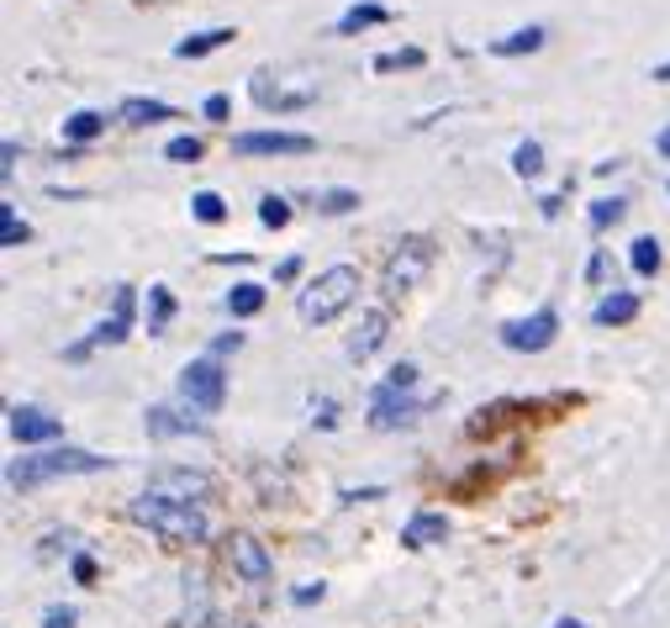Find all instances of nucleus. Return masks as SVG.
Segmentation results:
<instances>
[{"label":"nucleus","instance_id":"obj_37","mask_svg":"<svg viewBox=\"0 0 670 628\" xmlns=\"http://www.w3.org/2000/svg\"><path fill=\"white\" fill-rule=\"evenodd\" d=\"M42 628H75V607H48V613H42Z\"/></svg>","mask_w":670,"mask_h":628},{"label":"nucleus","instance_id":"obj_35","mask_svg":"<svg viewBox=\"0 0 670 628\" xmlns=\"http://www.w3.org/2000/svg\"><path fill=\"white\" fill-rule=\"evenodd\" d=\"M301 106H312V90H280L275 112H301Z\"/></svg>","mask_w":670,"mask_h":628},{"label":"nucleus","instance_id":"obj_25","mask_svg":"<svg viewBox=\"0 0 670 628\" xmlns=\"http://www.w3.org/2000/svg\"><path fill=\"white\" fill-rule=\"evenodd\" d=\"M27 238H33V228H27V222L16 217V206L5 201V206H0V248H22Z\"/></svg>","mask_w":670,"mask_h":628},{"label":"nucleus","instance_id":"obj_3","mask_svg":"<svg viewBox=\"0 0 670 628\" xmlns=\"http://www.w3.org/2000/svg\"><path fill=\"white\" fill-rule=\"evenodd\" d=\"M355 302H359V270L355 265H333V270H322L296 296V312H301V322H333L338 312H349Z\"/></svg>","mask_w":670,"mask_h":628},{"label":"nucleus","instance_id":"obj_24","mask_svg":"<svg viewBox=\"0 0 670 628\" xmlns=\"http://www.w3.org/2000/svg\"><path fill=\"white\" fill-rule=\"evenodd\" d=\"M175 317V291L169 285H149V333H164Z\"/></svg>","mask_w":670,"mask_h":628},{"label":"nucleus","instance_id":"obj_46","mask_svg":"<svg viewBox=\"0 0 670 628\" xmlns=\"http://www.w3.org/2000/svg\"><path fill=\"white\" fill-rule=\"evenodd\" d=\"M217 628H259V624H217Z\"/></svg>","mask_w":670,"mask_h":628},{"label":"nucleus","instance_id":"obj_4","mask_svg":"<svg viewBox=\"0 0 670 628\" xmlns=\"http://www.w3.org/2000/svg\"><path fill=\"white\" fill-rule=\"evenodd\" d=\"M180 401L191 412H222V401H228V370H222L217 354H201V359H191L180 370Z\"/></svg>","mask_w":670,"mask_h":628},{"label":"nucleus","instance_id":"obj_28","mask_svg":"<svg viewBox=\"0 0 670 628\" xmlns=\"http://www.w3.org/2000/svg\"><path fill=\"white\" fill-rule=\"evenodd\" d=\"M513 169L523 175V180L544 175V149H539V143H517V149H513Z\"/></svg>","mask_w":670,"mask_h":628},{"label":"nucleus","instance_id":"obj_31","mask_svg":"<svg viewBox=\"0 0 670 628\" xmlns=\"http://www.w3.org/2000/svg\"><path fill=\"white\" fill-rule=\"evenodd\" d=\"M259 222H265V228H285V222H291V201H285V196H265V201H259Z\"/></svg>","mask_w":670,"mask_h":628},{"label":"nucleus","instance_id":"obj_16","mask_svg":"<svg viewBox=\"0 0 670 628\" xmlns=\"http://www.w3.org/2000/svg\"><path fill=\"white\" fill-rule=\"evenodd\" d=\"M633 317H639V296H633V291H613V296L596 302L592 322L596 328H623V322H633Z\"/></svg>","mask_w":670,"mask_h":628},{"label":"nucleus","instance_id":"obj_11","mask_svg":"<svg viewBox=\"0 0 670 628\" xmlns=\"http://www.w3.org/2000/svg\"><path fill=\"white\" fill-rule=\"evenodd\" d=\"M386 333H391V312H386V307H370V312H359L355 333H349V359H370V354L386 344Z\"/></svg>","mask_w":670,"mask_h":628},{"label":"nucleus","instance_id":"obj_32","mask_svg":"<svg viewBox=\"0 0 670 628\" xmlns=\"http://www.w3.org/2000/svg\"><path fill=\"white\" fill-rule=\"evenodd\" d=\"M201 154H206L201 138H169V149H164V158H175V164H196Z\"/></svg>","mask_w":670,"mask_h":628},{"label":"nucleus","instance_id":"obj_17","mask_svg":"<svg viewBox=\"0 0 670 628\" xmlns=\"http://www.w3.org/2000/svg\"><path fill=\"white\" fill-rule=\"evenodd\" d=\"M180 433H206V423L175 412V407H149V438H180Z\"/></svg>","mask_w":670,"mask_h":628},{"label":"nucleus","instance_id":"obj_43","mask_svg":"<svg viewBox=\"0 0 670 628\" xmlns=\"http://www.w3.org/2000/svg\"><path fill=\"white\" fill-rule=\"evenodd\" d=\"M655 149H660V154L670 158V127H666V132H660V138H655Z\"/></svg>","mask_w":670,"mask_h":628},{"label":"nucleus","instance_id":"obj_30","mask_svg":"<svg viewBox=\"0 0 670 628\" xmlns=\"http://www.w3.org/2000/svg\"><path fill=\"white\" fill-rule=\"evenodd\" d=\"M317 212H327V217H344V212H355L359 196L355 191H317Z\"/></svg>","mask_w":670,"mask_h":628},{"label":"nucleus","instance_id":"obj_33","mask_svg":"<svg viewBox=\"0 0 670 628\" xmlns=\"http://www.w3.org/2000/svg\"><path fill=\"white\" fill-rule=\"evenodd\" d=\"M386 386H396V392H412V386H417V364H412V359L391 364V370H386Z\"/></svg>","mask_w":670,"mask_h":628},{"label":"nucleus","instance_id":"obj_34","mask_svg":"<svg viewBox=\"0 0 670 628\" xmlns=\"http://www.w3.org/2000/svg\"><path fill=\"white\" fill-rule=\"evenodd\" d=\"M254 101H259L265 112H275V101H280V85H270V75H265V69L254 75Z\"/></svg>","mask_w":670,"mask_h":628},{"label":"nucleus","instance_id":"obj_41","mask_svg":"<svg viewBox=\"0 0 670 628\" xmlns=\"http://www.w3.org/2000/svg\"><path fill=\"white\" fill-rule=\"evenodd\" d=\"M16 154H22V149L5 138V143H0V158H5V164H0V175H11V169H16Z\"/></svg>","mask_w":670,"mask_h":628},{"label":"nucleus","instance_id":"obj_12","mask_svg":"<svg viewBox=\"0 0 670 628\" xmlns=\"http://www.w3.org/2000/svg\"><path fill=\"white\" fill-rule=\"evenodd\" d=\"M127 333H132V285H121L117 296H112V317H106V322H101L85 344H90V349H101V344H121Z\"/></svg>","mask_w":670,"mask_h":628},{"label":"nucleus","instance_id":"obj_45","mask_svg":"<svg viewBox=\"0 0 670 628\" xmlns=\"http://www.w3.org/2000/svg\"><path fill=\"white\" fill-rule=\"evenodd\" d=\"M554 628H587V624H576V618H559V624H554Z\"/></svg>","mask_w":670,"mask_h":628},{"label":"nucleus","instance_id":"obj_14","mask_svg":"<svg viewBox=\"0 0 670 628\" xmlns=\"http://www.w3.org/2000/svg\"><path fill=\"white\" fill-rule=\"evenodd\" d=\"M149 491H158V497H175V502H201L206 497V475L201 471H164L154 475V486Z\"/></svg>","mask_w":670,"mask_h":628},{"label":"nucleus","instance_id":"obj_10","mask_svg":"<svg viewBox=\"0 0 670 628\" xmlns=\"http://www.w3.org/2000/svg\"><path fill=\"white\" fill-rule=\"evenodd\" d=\"M64 433L59 418H48L42 407H11V438L16 444H53Z\"/></svg>","mask_w":670,"mask_h":628},{"label":"nucleus","instance_id":"obj_26","mask_svg":"<svg viewBox=\"0 0 670 628\" xmlns=\"http://www.w3.org/2000/svg\"><path fill=\"white\" fill-rule=\"evenodd\" d=\"M191 212H196V222H206V228L228 222V201L217 196V191H196V196H191Z\"/></svg>","mask_w":670,"mask_h":628},{"label":"nucleus","instance_id":"obj_44","mask_svg":"<svg viewBox=\"0 0 670 628\" xmlns=\"http://www.w3.org/2000/svg\"><path fill=\"white\" fill-rule=\"evenodd\" d=\"M655 79H660V85H670V64H660V69H655Z\"/></svg>","mask_w":670,"mask_h":628},{"label":"nucleus","instance_id":"obj_19","mask_svg":"<svg viewBox=\"0 0 670 628\" xmlns=\"http://www.w3.org/2000/svg\"><path fill=\"white\" fill-rule=\"evenodd\" d=\"M233 38H237L233 27H211V33H196V38H180L175 42V59H206V53L228 48Z\"/></svg>","mask_w":670,"mask_h":628},{"label":"nucleus","instance_id":"obj_27","mask_svg":"<svg viewBox=\"0 0 670 628\" xmlns=\"http://www.w3.org/2000/svg\"><path fill=\"white\" fill-rule=\"evenodd\" d=\"M623 212H629V201H618V196L592 201V228H596V233H602V228H618V222H623Z\"/></svg>","mask_w":670,"mask_h":628},{"label":"nucleus","instance_id":"obj_6","mask_svg":"<svg viewBox=\"0 0 670 628\" xmlns=\"http://www.w3.org/2000/svg\"><path fill=\"white\" fill-rule=\"evenodd\" d=\"M317 143L307 138V132H237L233 138V154L237 158H296V154H312Z\"/></svg>","mask_w":670,"mask_h":628},{"label":"nucleus","instance_id":"obj_38","mask_svg":"<svg viewBox=\"0 0 670 628\" xmlns=\"http://www.w3.org/2000/svg\"><path fill=\"white\" fill-rule=\"evenodd\" d=\"M291 602H296V607H312V602H322V581H307V587H296V591H291Z\"/></svg>","mask_w":670,"mask_h":628},{"label":"nucleus","instance_id":"obj_22","mask_svg":"<svg viewBox=\"0 0 670 628\" xmlns=\"http://www.w3.org/2000/svg\"><path fill=\"white\" fill-rule=\"evenodd\" d=\"M228 312L233 317H259L265 312V285H254V280H243L228 291Z\"/></svg>","mask_w":670,"mask_h":628},{"label":"nucleus","instance_id":"obj_15","mask_svg":"<svg viewBox=\"0 0 670 628\" xmlns=\"http://www.w3.org/2000/svg\"><path fill=\"white\" fill-rule=\"evenodd\" d=\"M175 106L169 101H154V95H127L117 106V121H132V127H154V121H169Z\"/></svg>","mask_w":670,"mask_h":628},{"label":"nucleus","instance_id":"obj_21","mask_svg":"<svg viewBox=\"0 0 670 628\" xmlns=\"http://www.w3.org/2000/svg\"><path fill=\"white\" fill-rule=\"evenodd\" d=\"M629 265H633V275H660V265H666V254H660V243L655 238H633V248H629Z\"/></svg>","mask_w":670,"mask_h":628},{"label":"nucleus","instance_id":"obj_8","mask_svg":"<svg viewBox=\"0 0 670 628\" xmlns=\"http://www.w3.org/2000/svg\"><path fill=\"white\" fill-rule=\"evenodd\" d=\"M228 554H233V571L243 576V581H248V587H265V581L275 576V560L265 554V544H259L254 534H233Z\"/></svg>","mask_w":670,"mask_h":628},{"label":"nucleus","instance_id":"obj_7","mask_svg":"<svg viewBox=\"0 0 670 628\" xmlns=\"http://www.w3.org/2000/svg\"><path fill=\"white\" fill-rule=\"evenodd\" d=\"M554 333H559V317L544 307V312L507 322V328H502V344H507L513 354H544L554 344Z\"/></svg>","mask_w":670,"mask_h":628},{"label":"nucleus","instance_id":"obj_29","mask_svg":"<svg viewBox=\"0 0 670 628\" xmlns=\"http://www.w3.org/2000/svg\"><path fill=\"white\" fill-rule=\"evenodd\" d=\"M423 64V48H401V53H381L375 59V75H396V69H417Z\"/></svg>","mask_w":670,"mask_h":628},{"label":"nucleus","instance_id":"obj_13","mask_svg":"<svg viewBox=\"0 0 670 628\" xmlns=\"http://www.w3.org/2000/svg\"><path fill=\"white\" fill-rule=\"evenodd\" d=\"M443 539H449V517L443 512H412L407 528H401L407 550H428V544H443Z\"/></svg>","mask_w":670,"mask_h":628},{"label":"nucleus","instance_id":"obj_1","mask_svg":"<svg viewBox=\"0 0 670 628\" xmlns=\"http://www.w3.org/2000/svg\"><path fill=\"white\" fill-rule=\"evenodd\" d=\"M127 512H132V523L154 528L158 539H169V544H206V534H211V523H206L201 502H175V497L143 491Z\"/></svg>","mask_w":670,"mask_h":628},{"label":"nucleus","instance_id":"obj_2","mask_svg":"<svg viewBox=\"0 0 670 628\" xmlns=\"http://www.w3.org/2000/svg\"><path fill=\"white\" fill-rule=\"evenodd\" d=\"M112 460H101V454H90V449H42V454H22V460H11V471H5V486L11 491H33L42 480H59V475H95L106 471Z\"/></svg>","mask_w":670,"mask_h":628},{"label":"nucleus","instance_id":"obj_20","mask_svg":"<svg viewBox=\"0 0 670 628\" xmlns=\"http://www.w3.org/2000/svg\"><path fill=\"white\" fill-rule=\"evenodd\" d=\"M544 48V27H517V33H507V38L491 42V53L497 59H517V53H539Z\"/></svg>","mask_w":670,"mask_h":628},{"label":"nucleus","instance_id":"obj_9","mask_svg":"<svg viewBox=\"0 0 670 628\" xmlns=\"http://www.w3.org/2000/svg\"><path fill=\"white\" fill-rule=\"evenodd\" d=\"M423 412V401L412 392H396V386H386L381 381V392H375V401H370V423L375 428H401V423H412Z\"/></svg>","mask_w":670,"mask_h":628},{"label":"nucleus","instance_id":"obj_36","mask_svg":"<svg viewBox=\"0 0 670 628\" xmlns=\"http://www.w3.org/2000/svg\"><path fill=\"white\" fill-rule=\"evenodd\" d=\"M201 112H206V121H228L233 101H228V95H206V106H201Z\"/></svg>","mask_w":670,"mask_h":628},{"label":"nucleus","instance_id":"obj_5","mask_svg":"<svg viewBox=\"0 0 670 628\" xmlns=\"http://www.w3.org/2000/svg\"><path fill=\"white\" fill-rule=\"evenodd\" d=\"M428 265H434V243L428 238H407V243H396V254L386 259V275H381V291L386 296H407L417 280L428 275Z\"/></svg>","mask_w":670,"mask_h":628},{"label":"nucleus","instance_id":"obj_42","mask_svg":"<svg viewBox=\"0 0 670 628\" xmlns=\"http://www.w3.org/2000/svg\"><path fill=\"white\" fill-rule=\"evenodd\" d=\"M296 275H301V259H296V254H291V259H280L275 280H296Z\"/></svg>","mask_w":670,"mask_h":628},{"label":"nucleus","instance_id":"obj_39","mask_svg":"<svg viewBox=\"0 0 670 628\" xmlns=\"http://www.w3.org/2000/svg\"><path fill=\"white\" fill-rule=\"evenodd\" d=\"M69 571H75L79 587H90V581H95V560H90V554H75V565H69Z\"/></svg>","mask_w":670,"mask_h":628},{"label":"nucleus","instance_id":"obj_40","mask_svg":"<svg viewBox=\"0 0 670 628\" xmlns=\"http://www.w3.org/2000/svg\"><path fill=\"white\" fill-rule=\"evenodd\" d=\"M237 349H243V333H222V338L211 344V354H217V359H222V354H237Z\"/></svg>","mask_w":670,"mask_h":628},{"label":"nucleus","instance_id":"obj_18","mask_svg":"<svg viewBox=\"0 0 670 628\" xmlns=\"http://www.w3.org/2000/svg\"><path fill=\"white\" fill-rule=\"evenodd\" d=\"M386 22H391V11H386V5H349V11L338 16V38H359V33L386 27Z\"/></svg>","mask_w":670,"mask_h":628},{"label":"nucleus","instance_id":"obj_23","mask_svg":"<svg viewBox=\"0 0 670 628\" xmlns=\"http://www.w3.org/2000/svg\"><path fill=\"white\" fill-rule=\"evenodd\" d=\"M101 132H106V117H101V112H75V117L64 121V138H69L75 149H85V143L101 138Z\"/></svg>","mask_w":670,"mask_h":628}]
</instances>
